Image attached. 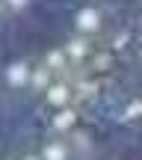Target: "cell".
I'll return each instance as SVG.
<instances>
[{"instance_id":"1","label":"cell","mask_w":142,"mask_h":160,"mask_svg":"<svg viewBox=\"0 0 142 160\" xmlns=\"http://www.w3.org/2000/svg\"><path fill=\"white\" fill-rule=\"evenodd\" d=\"M0 160H142V0H0Z\"/></svg>"}]
</instances>
